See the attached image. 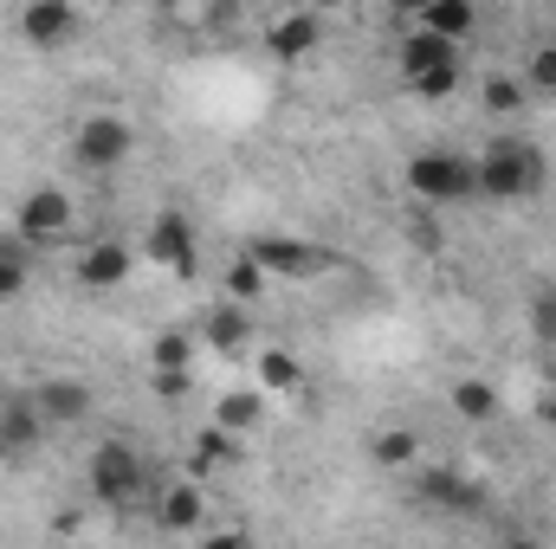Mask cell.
<instances>
[{
  "instance_id": "23",
  "label": "cell",
  "mask_w": 556,
  "mask_h": 549,
  "mask_svg": "<svg viewBox=\"0 0 556 549\" xmlns=\"http://www.w3.org/2000/svg\"><path fill=\"white\" fill-rule=\"evenodd\" d=\"M453 59H459V52H453V46H440V39H427L420 26L395 46V65H402V78H408V85L427 78V72H440V65H453Z\"/></svg>"
},
{
  "instance_id": "19",
  "label": "cell",
  "mask_w": 556,
  "mask_h": 549,
  "mask_svg": "<svg viewBox=\"0 0 556 549\" xmlns=\"http://www.w3.org/2000/svg\"><path fill=\"white\" fill-rule=\"evenodd\" d=\"M194 356H201V336H194V330H155V343H149V375H188Z\"/></svg>"
},
{
  "instance_id": "28",
  "label": "cell",
  "mask_w": 556,
  "mask_h": 549,
  "mask_svg": "<svg viewBox=\"0 0 556 549\" xmlns=\"http://www.w3.org/2000/svg\"><path fill=\"white\" fill-rule=\"evenodd\" d=\"M26 291V259H20V246H0V304H13Z\"/></svg>"
},
{
  "instance_id": "33",
  "label": "cell",
  "mask_w": 556,
  "mask_h": 549,
  "mask_svg": "<svg viewBox=\"0 0 556 549\" xmlns=\"http://www.w3.org/2000/svg\"><path fill=\"white\" fill-rule=\"evenodd\" d=\"M538 420H544V426H556V388L544 395V408H538Z\"/></svg>"
},
{
  "instance_id": "18",
  "label": "cell",
  "mask_w": 556,
  "mask_h": 549,
  "mask_svg": "<svg viewBox=\"0 0 556 549\" xmlns=\"http://www.w3.org/2000/svg\"><path fill=\"white\" fill-rule=\"evenodd\" d=\"M253 369H260V382H253V388H260V395H266V401H291V395H298V388H304V362H298V349H260V362H253Z\"/></svg>"
},
{
  "instance_id": "26",
  "label": "cell",
  "mask_w": 556,
  "mask_h": 549,
  "mask_svg": "<svg viewBox=\"0 0 556 549\" xmlns=\"http://www.w3.org/2000/svg\"><path fill=\"white\" fill-rule=\"evenodd\" d=\"M525 91H544V98H556V39H544V46L531 52V65H525Z\"/></svg>"
},
{
  "instance_id": "25",
  "label": "cell",
  "mask_w": 556,
  "mask_h": 549,
  "mask_svg": "<svg viewBox=\"0 0 556 549\" xmlns=\"http://www.w3.org/2000/svg\"><path fill=\"white\" fill-rule=\"evenodd\" d=\"M479 104H485L492 117H518V111L531 104V91H525V78H511V72H492V78L479 85Z\"/></svg>"
},
{
  "instance_id": "21",
  "label": "cell",
  "mask_w": 556,
  "mask_h": 549,
  "mask_svg": "<svg viewBox=\"0 0 556 549\" xmlns=\"http://www.w3.org/2000/svg\"><path fill=\"white\" fill-rule=\"evenodd\" d=\"M369 459H376L382 472H420V433L415 426H382V433L369 439Z\"/></svg>"
},
{
  "instance_id": "8",
  "label": "cell",
  "mask_w": 556,
  "mask_h": 549,
  "mask_svg": "<svg viewBox=\"0 0 556 549\" xmlns=\"http://www.w3.org/2000/svg\"><path fill=\"white\" fill-rule=\"evenodd\" d=\"M247 253L260 259L266 278H317L324 266H330V253H324L317 240H298V233H260Z\"/></svg>"
},
{
  "instance_id": "4",
  "label": "cell",
  "mask_w": 556,
  "mask_h": 549,
  "mask_svg": "<svg viewBox=\"0 0 556 549\" xmlns=\"http://www.w3.org/2000/svg\"><path fill=\"white\" fill-rule=\"evenodd\" d=\"M13 233H20V246H65L78 233V201L65 188H33L13 207Z\"/></svg>"
},
{
  "instance_id": "15",
  "label": "cell",
  "mask_w": 556,
  "mask_h": 549,
  "mask_svg": "<svg viewBox=\"0 0 556 549\" xmlns=\"http://www.w3.org/2000/svg\"><path fill=\"white\" fill-rule=\"evenodd\" d=\"M194 336H201V349H214V356H227V362H233V356H247V343H253V310H240V304H227V297H220V304L201 317V330H194Z\"/></svg>"
},
{
  "instance_id": "5",
  "label": "cell",
  "mask_w": 556,
  "mask_h": 549,
  "mask_svg": "<svg viewBox=\"0 0 556 549\" xmlns=\"http://www.w3.org/2000/svg\"><path fill=\"white\" fill-rule=\"evenodd\" d=\"M85 478H91V498H98L104 511H130V505L142 498V459H137V446L104 439V446L91 452Z\"/></svg>"
},
{
  "instance_id": "27",
  "label": "cell",
  "mask_w": 556,
  "mask_h": 549,
  "mask_svg": "<svg viewBox=\"0 0 556 549\" xmlns=\"http://www.w3.org/2000/svg\"><path fill=\"white\" fill-rule=\"evenodd\" d=\"M459 78H466V72H459V59H453V65H440V72L415 78L408 91H415V98H427V104H440V98H453V91H459Z\"/></svg>"
},
{
  "instance_id": "16",
  "label": "cell",
  "mask_w": 556,
  "mask_h": 549,
  "mask_svg": "<svg viewBox=\"0 0 556 549\" xmlns=\"http://www.w3.org/2000/svg\"><path fill=\"white\" fill-rule=\"evenodd\" d=\"M415 26L427 39H440V46L459 52V46L479 33V7H472V0H427V7H415Z\"/></svg>"
},
{
  "instance_id": "22",
  "label": "cell",
  "mask_w": 556,
  "mask_h": 549,
  "mask_svg": "<svg viewBox=\"0 0 556 549\" xmlns=\"http://www.w3.org/2000/svg\"><path fill=\"white\" fill-rule=\"evenodd\" d=\"M446 408L459 413L466 426H485V420L498 413V388H492L485 375H459V382L446 388Z\"/></svg>"
},
{
  "instance_id": "10",
  "label": "cell",
  "mask_w": 556,
  "mask_h": 549,
  "mask_svg": "<svg viewBox=\"0 0 556 549\" xmlns=\"http://www.w3.org/2000/svg\"><path fill=\"white\" fill-rule=\"evenodd\" d=\"M78 26H85V13H78L72 0H33V7H20V20H13V33H20L33 52H59V46H72Z\"/></svg>"
},
{
  "instance_id": "29",
  "label": "cell",
  "mask_w": 556,
  "mask_h": 549,
  "mask_svg": "<svg viewBox=\"0 0 556 549\" xmlns=\"http://www.w3.org/2000/svg\"><path fill=\"white\" fill-rule=\"evenodd\" d=\"M408 240H415L420 253H440V240H446V233H440V220H433L427 207H415V214H408Z\"/></svg>"
},
{
  "instance_id": "32",
  "label": "cell",
  "mask_w": 556,
  "mask_h": 549,
  "mask_svg": "<svg viewBox=\"0 0 556 549\" xmlns=\"http://www.w3.org/2000/svg\"><path fill=\"white\" fill-rule=\"evenodd\" d=\"M155 395H162V401H181V395H188V375H155Z\"/></svg>"
},
{
  "instance_id": "34",
  "label": "cell",
  "mask_w": 556,
  "mask_h": 549,
  "mask_svg": "<svg viewBox=\"0 0 556 549\" xmlns=\"http://www.w3.org/2000/svg\"><path fill=\"white\" fill-rule=\"evenodd\" d=\"M498 549H544V544H538V537H505Z\"/></svg>"
},
{
  "instance_id": "6",
  "label": "cell",
  "mask_w": 556,
  "mask_h": 549,
  "mask_svg": "<svg viewBox=\"0 0 556 549\" xmlns=\"http://www.w3.org/2000/svg\"><path fill=\"white\" fill-rule=\"evenodd\" d=\"M142 259L162 266V272H175V278H194L201 272V233H194V220L181 207H162L149 220V233H142Z\"/></svg>"
},
{
  "instance_id": "35",
  "label": "cell",
  "mask_w": 556,
  "mask_h": 549,
  "mask_svg": "<svg viewBox=\"0 0 556 549\" xmlns=\"http://www.w3.org/2000/svg\"><path fill=\"white\" fill-rule=\"evenodd\" d=\"M551 343H556V336H551Z\"/></svg>"
},
{
  "instance_id": "14",
  "label": "cell",
  "mask_w": 556,
  "mask_h": 549,
  "mask_svg": "<svg viewBox=\"0 0 556 549\" xmlns=\"http://www.w3.org/2000/svg\"><path fill=\"white\" fill-rule=\"evenodd\" d=\"M46 433H52V426L33 413V401H26V395H20V401H7V408H0V465L33 459V452L46 446Z\"/></svg>"
},
{
  "instance_id": "9",
  "label": "cell",
  "mask_w": 556,
  "mask_h": 549,
  "mask_svg": "<svg viewBox=\"0 0 556 549\" xmlns=\"http://www.w3.org/2000/svg\"><path fill=\"white\" fill-rule=\"evenodd\" d=\"M26 401H33V413H39L46 426H78V420H91V413H98L91 382H78V375H46V382H33V388H26Z\"/></svg>"
},
{
  "instance_id": "1",
  "label": "cell",
  "mask_w": 556,
  "mask_h": 549,
  "mask_svg": "<svg viewBox=\"0 0 556 549\" xmlns=\"http://www.w3.org/2000/svg\"><path fill=\"white\" fill-rule=\"evenodd\" d=\"M415 207H459V201H479V181H472V155L466 149H415L408 168H402Z\"/></svg>"
},
{
  "instance_id": "11",
  "label": "cell",
  "mask_w": 556,
  "mask_h": 549,
  "mask_svg": "<svg viewBox=\"0 0 556 549\" xmlns=\"http://www.w3.org/2000/svg\"><path fill=\"white\" fill-rule=\"evenodd\" d=\"M137 272V253L124 246V240H91L78 259H72V278L85 284V291H124Z\"/></svg>"
},
{
  "instance_id": "30",
  "label": "cell",
  "mask_w": 556,
  "mask_h": 549,
  "mask_svg": "<svg viewBox=\"0 0 556 549\" xmlns=\"http://www.w3.org/2000/svg\"><path fill=\"white\" fill-rule=\"evenodd\" d=\"M201 549H253V537H247L240 524H227V531H207V537H201Z\"/></svg>"
},
{
  "instance_id": "31",
  "label": "cell",
  "mask_w": 556,
  "mask_h": 549,
  "mask_svg": "<svg viewBox=\"0 0 556 549\" xmlns=\"http://www.w3.org/2000/svg\"><path fill=\"white\" fill-rule=\"evenodd\" d=\"M78 531H85V511L78 505H59L52 511V537H78Z\"/></svg>"
},
{
  "instance_id": "13",
  "label": "cell",
  "mask_w": 556,
  "mask_h": 549,
  "mask_svg": "<svg viewBox=\"0 0 556 549\" xmlns=\"http://www.w3.org/2000/svg\"><path fill=\"white\" fill-rule=\"evenodd\" d=\"M207 491H201V478H175L168 491H162V505H155V524L168 531V537H207Z\"/></svg>"
},
{
  "instance_id": "7",
  "label": "cell",
  "mask_w": 556,
  "mask_h": 549,
  "mask_svg": "<svg viewBox=\"0 0 556 549\" xmlns=\"http://www.w3.org/2000/svg\"><path fill=\"white\" fill-rule=\"evenodd\" d=\"M420 498H427L440 518H485V511H492L485 478H472V472H459V465H420Z\"/></svg>"
},
{
  "instance_id": "20",
  "label": "cell",
  "mask_w": 556,
  "mask_h": 549,
  "mask_svg": "<svg viewBox=\"0 0 556 549\" xmlns=\"http://www.w3.org/2000/svg\"><path fill=\"white\" fill-rule=\"evenodd\" d=\"M260 420H266V395H260V388H227V395L214 401V426L233 433V439H247Z\"/></svg>"
},
{
  "instance_id": "12",
  "label": "cell",
  "mask_w": 556,
  "mask_h": 549,
  "mask_svg": "<svg viewBox=\"0 0 556 549\" xmlns=\"http://www.w3.org/2000/svg\"><path fill=\"white\" fill-rule=\"evenodd\" d=\"M266 46H273L285 65L311 59V52L324 46V13H317V7H278L273 26H266Z\"/></svg>"
},
{
  "instance_id": "2",
  "label": "cell",
  "mask_w": 556,
  "mask_h": 549,
  "mask_svg": "<svg viewBox=\"0 0 556 549\" xmlns=\"http://www.w3.org/2000/svg\"><path fill=\"white\" fill-rule=\"evenodd\" d=\"M472 181L479 201H531L544 188V155L531 142H485L472 155Z\"/></svg>"
},
{
  "instance_id": "3",
  "label": "cell",
  "mask_w": 556,
  "mask_h": 549,
  "mask_svg": "<svg viewBox=\"0 0 556 549\" xmlns=\"http://www.w3.org/2000/svg\"><path fill=\"white\" fill-rule=\"evenodd\" d=\"M130 155H137V124H130V117H117V111L78 117V130H72V162H78L85 175H111V168H124Z\"/></svg>"
},
{
  "instance_id": "24",
  "label": "cell",
  "mask_w": 556,
  "mask_h": 549,
  "mask_svg": "<svg viewBox=\"0 0 556 549\" xmlns=\"http://www.w3.org/2000/svg\"><path fill=\"white\" fill-rule=\"evenodd\" d=\"M266 284H273V278L260 272V259H253V253H233V259H227V304L253 310V304L266 297Z\"/></svg>"
},
{
  "instance_id": "17",
  "label": "cell",
  "mask_w": 556,
  "mask_h": 549,
  "mask_svg": "<svg viewBox=\"0 0 556 549\" xmlns=\"http://www.w3.org/2000/svg\"><path fill=\"white\" fill-rule=\"evenodd\" d=\"M240 465V439L233 433H220L214 420L194 433V446H188V478H207V472H233Z\"/></svg>"
}]
</instances>
